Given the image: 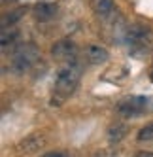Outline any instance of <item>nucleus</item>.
I'll use <instances>...</instances> for the list:
<instances>
[{
    "label": "nucleus",
    "mask_w": 153,
    "mask_h": 157,
    "mask_svg": "<svg viewBox=\"0 0 153 157\" xmlns=\"http://www.w3.org/2000/svg\"><path fill=\"white\" fill-rule=\"evenodd\" d=\"M138 140L140 142H149V140H153V123H149V125L142 127L138 131Z\"/></svg>",
    "instance_id": "obj_11"
},
{
    "label": "nucleus",
    "mask_w": 153,
    "mask_h": 157,
    "mask_svg": "<svg viewBox=\"0 0 153 157\" xmlns=\"http://www.w3.org/2000/svg\"><path fill=\"white\" fill-rule=\"evenodd\" d=\"M34 17L38 21H49L53 15H57V6L55 4H49V2H40L34 6Z\"/></svg>",
    "instance_id": "obj_5"
},
{
    "label": "nucleus",
    "mask_w": 153,
    "mask_h": 157,
    "mask_svg": "<svg viewBox=\"0 0 153 157\" xmlns=\"http://www.w3.org/2000/svg\"><path fill=\"white\" fill-rule=\"evenodd\" d=\"M125 134H127L125 125H115V127L110 129V132H108V138H110V142H119Z\"/></svg>",
    "instance_id": "obj_9"
},
{
    "label": "nucleus",
    "mask_w": 153,
    "mask_h": 157,
    "mask_svg": "<svg viewBox=\"0 0 153 157\" xmlns=\"http://www.w3.org/2000/svg\"><path fill=\"white\" fill-rule=\"evenodd\" d=\"M136 157H153V153H151V151H140Z\"/></svg>",
    "instance_id": "obj_13"
},
{
    "label": "nucleus",
    "mask_w": 153,
    "mask_h": 157,
    "mask_svg": "<svg viewBox=\"0 0 153 157\" xmlns=\"http://www.w3.org/2000/svg\"><path fill=\"white\" fill-rule=\"evenodd\" d=\"M85 57L91 64H104L108 61V51L102 46H89L85 51Z\"/></svg>",
    "instance_id": "obj_6"
},
{
    "label": "nucleus",
    "mask_w": 153,
    "mask_h": 157,
    "mask_svg": "<svg viewBox=\"0 0 153 157\" xmlns=\"http://www.w3.org/2000/svg\"><path fill=\"white\" fill-rule=\"evenodd\" d=\"M23 13H25V10H23V8H19L17 12H13V13H8V15H4V19H2V29H6L8 25L12 27V25L15 23V21H19V19H21V15H23Z\"/></svg>",
    "instance_id": "obj_10"
},
{
    "label": "nucleus",
    "mask_w": 153,
    "mask_h": 157,
    "mask_svg": "<svg viewBox=\"0 0 153 157\" xmlns=\"http://www.w3.org/2000/svg\"><path fill=\"white\" fill-rule=\"evenodd\" d=\"M114 10V0H95V13L106 17Z\"/></svg>",
    "instance_id": "obj_8"
},
{
    "label": "nucleus",
    "mask_w": 153,
    "mask_h": 157,
    "mask_svg": "<svg viewBox=\"0 0 153 157\" xmlns=\"http://www.w3.org/2000/svg\"><path fill=\"white\" fill-rule=\"evenodd\" d=\"M76 51H78V48H76V44L68 38H64V40H59L55 46L51 48V53H53V57L59 59V61H74L76 57Z\"/></svg>",
    "instance_id": "obj_4"
},
{
    "label": "nucleus",
    "mask_w": 153,
    "mask_h": 157,
    "mask_svg": "<svg viewBox=\"0 0 153 157\" xmlns=\"http://www.w3.org/2000/svg\"><path fill=\"white\" fill-rule=\"evenodd\" d=\"M42 157H68L66 153H62V151H49L46 155H42Z\"/></svg>",
    "instance_id": "obj_12"
},
{
    "label": "nucleus",
    "mask_w": 153,
    "mask_h": 157,
    "mask_svg": "<svg viewBox=\"0 0 153 157\" xmlns=\"http://www.w3.org/2000/svg\"><path fill=\"white\" fill-rule=\"evenodd\" d=\"M147 104H149V98L146 97H127L117 104V112L125 117H138L140 114L146 112Z\"/></svg>",
    "instance_id": "obj_3"
},
{
    "label": "nucleus",
    "mask_w": 153,
    "mask_h": 157,
    "mask_svg": "<svg viewBox=\"0 0 153 157\" xmlns=\"http://www.w3.org/2000/svg\"><path fill=\"white\" fill-rule=\"evenodd\" d=\"M42 142H43V138L40 136V134H30V136H27L23 142L19 144V151L21 153H32V151H36L40 148Z\"/></svg>",
    "instance_id": "obj_7"
},
{
    "label": "nucleus",
    "mask_w": 153,
    "mask_h": 157,
    "mask_svg": "<svg viewBox=\"0 0 153 157\" xmlns=\"http://www.w3.org/2000/svg\"><path fill=\"white\" fill-rule=\"evenodd\" d=\"M151 82H153V70H151Z\"/></svg>",
    "instance_id": "obj_14"
},
{
    "label": "nucleus",
    "mask_w": 153,
    "mask_h": 157,
    "mask_svg": "<svg viewBox=\"0 0 153 157\" xmlns=\"http://www.w3.org/2000/svg\"><path fill=\"white\" fill-rule=\"evenodd\" d=\"M38 48L34 44H21V46L15 49L13 57H12V68L15 74H23L27 70H30V66L36 63L38 59Z\"/></svg>",
    "instance_id": "obj_2"
},
{
    "label": "nucleus",
    "mask_w": 153,
    "mask_h": 157,
    "mask_svg": "<svg viewBox=\"0 0 153 157\" xmlns=\"http://www.w3.org/2000/svg\"><path fill=\"white\" fill-rule=\"evenodd\" d=\"M81 78V66L70 63L68 66H64L62 70H59L57 80H55V87H53V100L51 104H62L76 89H78Z\"/></svg>",
    "instance_id": "obj_1"
}]
</instances>
